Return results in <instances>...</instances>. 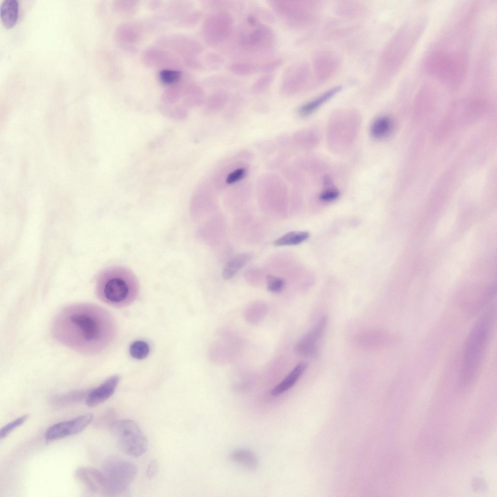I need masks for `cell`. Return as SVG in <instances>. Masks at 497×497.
Wrapping results in <instances>:
<instances>
[{"instance_id": "obj_3", "label": "cell", "mask_w": 497, "mask_h": 497, "mask_svg": "<svg viewBox=\"0 0 497 497\" xmlns=\"http://www.w3.org/2000/svg\"><path fill=\"white\" fill-rule=\"evenodd\" d=\"M494 320V311L484 313L477 320L466 339L463 350L460 379L464 384L472 382L480 368Z\"/></svg>"}, {"instance_id": "obj_30", "label": "cell", "mask_w": 497, "mask_h": 497, "mask_svg": "<svg viewBox=\"0 0 497 497\" xmlns=\"http://www.w3.org/2000/svg\"><path fill=\"white\" fill-rule=\"evenodd\" d=\"M28 417V414L23 415L4 426L0 430V439H4L15 429L22 425Z\"/></svg>"}, {"instance_id": "obj_24", "label": "cell", "mask_w": 497, "mask_h": 497, "mask_svg": "<svg viewBox=\"0 0 497 497\" xmlns=\"http://www.w3.org/2000/svg\"><path fill=\"white\" fill-rule=\"evenodd\" d=\"M160 110L165 116L175 120H183L187 117L188 114L185 108L172 106L171 104L161 105Z\"/></svg>"}, {"instance_id": "obj_13", "label": "cell", "mask_w": 497, "mask_h": 497, "mask_svg": "<svg viewBox=\"0 0 497 497\" xmlns=\"http://www.w3.org/2000/svg\"><path fill=\"white\" fill-rule=\"evenodd\" d=\"M76 475L92 492L106 494L105 479L102 472L92 467H81L77 470Z\"/></svg>"}, {"instance_id": "obj_34", "label": "cell", "mask_w": 497, "mask_h": 497, "mask_svg": "<svg viewBox=\"0 0 497 497\" xmlns=\"http://www.w3.org/2000/svg\"><path fill=\"white\" fill-rule=\"evenodd\" d=\"M253 11L254 13L253 15L255 16L257 18L259 17L263 19L270 22H272L274 19L273 15L268 11L259 6H254L253 7Z\"/></svg>"}, {"instance_id": "obj_33", "label": "cell", "mask_w": 497, "mask_h": 497, "mask_svg": "<svg viewBox=\"0 0 497 497\" xmlns=\"http://www.w3.org/2000/svg\"><path fill=\"white\" fill-rule=\"evenodd\" d=\"M339 193L335 188H330L323 191L319 196L321 200L325 202L332 201L339 196Z\"/></svg>"}, {"instance_id": "obj_35", "label": "cell", "mask_w": 497, "mask_h": 497, "mask_svg": "<svg viewBox=\"0 0 497 497\" xmlns=\"http://www.w3.org/2000/svg\"><path fill=\"white\" fill-rule=\"evenodd\" d=\"M158 464L155 460L151 461L148 465L147 475L149 479L153 478L157 472Z\"/></svg>"}, {"instance_id": "obj_12", "label": "cell", "mask_w": 497, "mask_h": 497, "mask_svg": "<svg viewBox=\"0 0 497 497\" xmlns=\"http://www.w3.org/2000/svg\"><path fill=\"white\" fill-rule=\"evenodd\" d=\"M119 379V376H113L90 391L86 396L87 406L95 407L109 398L114 394Z\"/></svg>"}, {"instance_id": "obj_10", "label": "cell", "mask_w": 497, "mask_h": 497, "mask_svg": "<svg viewBox=\"0 0 497 497\" xmlns=\"http://www.w3.org/2000/svg\"><path fill=\"white\" fill-rule=\"evenodd\" d=\"M92 418V414H86L55 424L46 431L45 439L47 441H53L78 433L90 424Z\"/></svg>"}, {"instance_id": "obj_6", "label": "cell", "mask_w": 497, "mask_h": 497, "mask_svg": "<svg viewBox=\"0 0 497 497\" xmlns=\"http://www.w3.org/2000/svg\"><path fill=\"white\" fill-rule=\"evenodd\" d=\"M110 430L120 449L125 453L138 457L146 452L147 438L134 421L128 419L116 421L111 425Z\"/></svg>"}, {"instance_id": "obj_2", "label": "cell", "mask_w": 497, "mask_h": 497, "mask_svg": "<svg viewBox=\"0 0 497 497\" xmlns=\"http://www.w3.org/2000/svg\"><path fill=\"white\" fill-rule=\"evenodd\" d=\"M96 293L104 303L115 308H124L137 298L139 286L133 271L125 266L114 265L102 270L96 282Z\"/></svg>"}, {"instance_id": "obj_8", "label": "cell", "mask_w": 497, "mask_h": 497, "mask_svg": "<svg viewBox=\"0 0 497 497\" xmlns=\"http://www.w3.org/2000/svg\"><path fill=\"white\" fill-rule=\"evenodd\" d=\"M233 18L228 12L216 11L208 16L204 22V39L210 46H218L230 38L233 33Z\"/></svg>"}, {"instance_id": "obj_21", "label": "cell", "mask_w": 497, "mask_h": 497, "mask_svg": "<svg viewBox=\"0 0 497 497\" xmlns=\"http://www.w3.org/2000/svg\"><path fill=\"white\" fill-rule=\"evenodd\" d=\"M309 234L304 231H293L287 232L274 241L277 246L296 245L308 239Z\"/></svg>"}, {"instance_id": "obj_26", "label": "cell", "mask_w": 497, "mask_h": 497, "mask_svg": "<svg viewBox=\"0 0 497 497\" xmlns=\"http://www.w3.org/2000/svg\"><path fill=\"white\" fill-rule=\"evenodd\" d=\"M275 78L274 75L266 73L259 77L252 84L250 91L253 94H260L265 90L273 83Z\"/></svg>"}, {"instance_id": "obj_23", "label": "cell", "mask_w": 497, "mask_h": 497, "mask_svg": "<svg viewBox=\"0 0 497 497\" xmlns=\"http://www.w3.org/2000/svg\"><path fill=\"white\" fill-rule=\"evenodd\" d=\"M231 458L241 463L248 469H255L257 466V460L251 452L244 450H238L232 452Z\"/></svg>"}, {"instance_id": "obj_29", "label": "cell", "mask_w": 497, "mask_h": 497, "mask_svg": "<svg viewBox=\"0 0 497 497\" xmlns=\"http://www.w3.org/2000/svg\"><path fill=\"white\" fill-rule=\"evenodd\" d=\"M265 281L267 288L271 293H280L284 287V281L280 277L272 275H268L266 277Z\"/></svg>"}, {"instance_id": "obj_31", "label": "cell", "mask_w": 497, "mask_h": 497, "mask_svg": "<svg viewBox=\"0 0 497 497\" xmlns=\"http://www.w3.org/2000/svg\"><path fill=\"white\" fill-rule=\"evenodd\" d=\"M283 64L281 58L273 59L258 65V71L269 73L279 68Z\"/></svg>"}, {"instance_id": "obj_17", "label": "cell", "mask_w": 497, "mask_h": 497, "mask_svg": "<svg viewBox=\"0 0 497 497\" xmlns=\"http://www.w3.org/2000/svg\"><path fill=\"white\" fill-rule=\"evenodd\" d=\"M342 89L341 86H337L331 88L318 97L301 106L298 109V114L302 116H306L310 115Z\"/></svg>"}, {"instance_id": "obj_15", "label": "cell", "mask_w": 497, "mask_h": 497, "mask_svg": "<svg viewBox=\"0 0 497 497\" xmlns=\"http://www.w3.org/2000/svg\"><path fill=\"white\" fill-rule=\"evenodd\" d=\"M307 367L304 362L298 364L288 375L271 391V395L278 396L291 388L298 380Z\"/></svg>"}, {"instance_id": "obj_28", "label": "cell", "mask_w": 497, "mask_h": 497, "mask_svg": "<svg viewBox=\"0 0 497 497\" xmlns=\"http://www.w3.org/2000/svg\"><path fill=\"white\" fill-rule=\"evenodd\" d=\"M181 77V72L177 70L164 69L159 73L161 82L165 85H171L178 82Z\"/></svg>"}, {"instance_id": "obj_19", "label": "cell", "mask_w": 497, "mask_h": 497, "mask_svg": "<svg viewBox=\"0 0 497 497\" xmlns=\"http://www.w3.org/2000/svg\"><path fill=\"white\" fill-rule=\"evenodd\" d=\"M230 99V94L224 89H219L213 93L208 99L205 105V111L214 114L221 110Z\"/></svg>"}, {"instance_id": "obj_20", "label": "cell", "mask_w": 497, "mask_h": 497, "mask_svg": "<svg viewBox=\"0 0 497 497\" xmlns=\"http://www.w3.org/2000/svg\"><path fill=\"white\" fill-rule=\"evenodd\" d=\"M392 127V121L390 118L386 116L380 117L372 123L370 133L375 138H383L390 134Z\"/></svg>"}, {"instance_id": "obj_7", "label": "cell", "mask_w": 497, "mask_h": 497, "mask_svg": "<svg viewBox=\"0 0 497 497\" xmlns=\"http://www.w3.org/2000/svg\"><path fill=\"white\" fill-rule=\"evenodd\" d=\"M102 472L105 479L106 494L115 496L126 491L134 479L137 469L129 462L112 460L105 463Z\"/></svg>"}, {"instance_id": "obj_25", "label": "cell", "mask_w": 497, "mask_h": 497, "mask_svg": "<svg viewBox=\"0 0 497 497\" xmlns=\"http://www.w3.org/2000/svg\"><path fill=\"white\" fill-rule=\"evenodd\" d=\"M188 97L183 101L184 106L193 107L201 105L205 100V93L202 88L195 86L191 89V91L187 93Z\"/></svg>"}, {"instance_id": "obj_1", "label": "cell", "mask_w": 497, "mask_h": 497, "mask_svg": "<svg viewBox=\"0 0 497 497\" xmlns=\"http://www.w3.org/2000/svg\"><path fill=\"white\" fill-rule=\"evenodd\" d=\"M116 331L114 318L107 310L87 303L65 307L52 326L53 335L57 341L87 355L103 351L112 343Z\"/></svg>"}, {"instance_id": "obj_16", "label": "cell", "mask_w": 497, "mask_h": 497, "mask_svg": "<svg viewBox=\"0 0 497 497\" xmlns=\"http://www.w3.org/2000/svg\"><path fill=\"white\" fill-rule=\"evenodd\" d=\"M252 258V254L243 252L232 257L226 264L222 276L225 280L233 278Z\"/></svg>"}, {"instance_id": "obj_14", "label": "cell", "mask_w": 497, "mask_h": 497, "mask_svg": "<svg viewBox=\"0 0 497 497\" xmlns=\"http://www.w3.org/2000/svg\"><path fill=\"white\" fill-rule=\"evenodd\" d=\"M315 70L319 82L324 81L329 77L337 67V61L333 55L329 52H322L316 55Z\"/></svg>"}, {"instance_id": "obj_11", "label": "cell", "mask_w": 497, "mask_h": 497, "mask_svg": "<svg viewBox=\"0 0 497 497\" xmlns=\"http://www.w3.org/2000/svg\"><path fill=\"white\" fill-rule=\"evenodd\" d=\"M327 322V317H322L312 330L297 342L294 348L298 354L308 357H313L317 355V344L324 332Z\"/></svg>"}, {"instance_id": "obj_32", "label": "cell", "mask_w": 497, "mask_h": 497, "mask_svg": "<svg viewBox=\"0 0 497 497\" xmlns=\"http://www.w3.org/2000/svg\"><path fill=\"white\" fill-rule=\"evenodd\" d=\"M208 66L213 69L219 68L224 63V58L218 53L209 52L205 57Z\"/></svg>"}, {"instance_id": "obj_18", "label": "cell", "mask_w": 497, "mask_h": 497, "mask_svg": "<svg viewBox=\"0 0 497 497\" xmlns=\"http://www.w3.org/2000/svg\"><path fill=\"white\" fill-rule=\"evenodd\" d=\"M18 2L17 0H4L0 5V17L3 25L7 28L16 23L18 16Z\"/></svg>"}, {"instance_id": "obj_27", "label": "cell", "mask_w": 497, "mask_h": 497, "mask_svg": "<svg viewBox=\"0 0 497 497\" xmlns=\"http://www.w3.org/2000/svg\"><path fill=\"white\" fill-rule=\"evenodd\" d=\"M129 352L133 358L138 360L143 359L149 354V347L145 341H136L131 345Z\"/></svg>"}, {"instance_id": "obj_22", "label": "cell", "mask_w": 497, "mask_h": 497, "mask_svg": "<svg viewBox=\"0 0 497 497\" xmlns=\"http://www.w3.org/2000/svg\"><path fill=\"white\" fill-rule=\"evenodd\" d=\"M227 69L235 75L246 76L258 71V65L250 62H235L228 65Z\"/></svg>"}, {"instance_id": "obj_5", "label": "cell", "mask_w": 497, "mask_h": 497, "mask_svg": "<svg viewBox=\"0 0 497 497\" xmlns=\"http://www.w3.org/2000/svg\"><path fill=\"white\" fill-rule=\"evenodd\" d=\"M268 2L275 13L293 28H300L310 23L317 12V5L311 1L271 0Z\"/></svg>"}, {"instance_id": "obj_4", "label": "cell", "mask_w": 497, "mask_h": 497, "mask_svg": "<svg viewBox=\"0 0 497 497\" xmlns=\"http://www.w3.org/2000/svg\"><path fill=\"white\" fill-rule=\"evenodd\" d=\"M237 47L248 54H263L271 50L276 37L272 29L252 14H249L240 23L235 33Z\"/></svg>"}, {"instance_id": "obj_9", "label": "cell", "mask_w": 497, "mask_h": 497, "mask_svg": "<svg viewBox=\"0 0 497 497\" xmlns=\"http://www.w3.org/2000/svg\"><path fill=\"white\" fill-rule=\"evenodd\" d=\"M309 74V67L304 62H298L289 66L282 78L281 93L290 96L300 91L305 85Z\"/></svg>"}]
</instances>
